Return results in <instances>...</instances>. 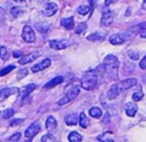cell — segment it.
<instances>
[{"label":"cell","instance_id":"obj_10","mask_svg":"<svg viewBox=\"0 0 146 142\" xmlns=\"http://www.w3.org/2000/svg\"><path fill=\"white\" fill-rule=\"evenodd\" d=\"M40 52H33V53H31V54H29V55H25V56H22L19 60H18V63L19 64H22V65H24V64H27V63H30V62H32L33 60H35L36 57H39L40 56Z\"/></svg>","mask_w":146,"mask_h":142},{"label":"cell","instance_id":"obj_32","mask_svg":"<svg viewBox=\"0 0 146 142\" xmlns=\"http://www.w3.org/2000/svg\"><path fill=\"white\" fill-rule=\"evenodd\" d=\"M22 11H23V10H22L21 8H18V7H14V8H11V14H13L14 17H17Z\"/></svg>","mask_w":146,"mask_h":142},{"label":"cell","instance_id":"obj_31","mask_svg":"<svg viewBox=\"0 0 146 142\" xmlns=\"http://www.w3.org/2000/svg\"><path fill=\"white\" fill-rule=\"evenodd\" d=\"M25 76H27V70H26V69H21V70H18L17 79H22V78H24Z\"/></svg>","mask_w":146,"mask_h":142},{"label":"cell","instance_id":"obj_21","mask_svg":"<svg viewBox=\"0 0 146 142\" xmlns=\"http://www.w3.org/2000/svg\"><path fill=\"white\" fill-rule=\"evenodd\" d=\"M35 87H36V86H35L34 84H30V85L25 86L24 90H23V92H22V94H21V95H22V97H23V98H25L27 95H30V93H31V92H33V90L35 89Z\"/></svg>","mask_w":146,"mask_h":142},{"label":"cell","instance_id":"obj_12","mask_svg":"<svg viewBox=\"0 0 146 142\" xmlns=\"http://www.w3.org/2000/svg\"><path fill=\"white\" fill-rule=\"evenodd\" d=\"M49 65H50V60H49V58H46V60H43L41 63L33 65V66H32V72H39V71H42L43 69H47Z\"/></svg>","mask_w":146,"mask_h":142},{"label":"cell","instance_id":"obj_24","mask_svg":"<svg viewBox=\"0 0 146 142\" xmlns=\"http://www.w3.org/2000/svg\"><path fill=\"white\" fill-rule=\"evenodd\" d=\"M87 39H88V40H91V41H100V40H103V39H104V36H100L99 33L95 32V33H92V34L88 36V37H87Z\"/></svg>","mask_w":146,"mask_h":142},{"label":"cell","instance_id":"obj_43","mask_svg":"<svg viewBox=\"0 0 146 142\" xmlns=\"http://www.w3.org/2000/svg\"><path fill=\"white\" fill-rule=\"evenodd\" d=\"M143 8H144V9H146V0H144V1H143Z\"/></svg>","mask_w":146,"mask_h":142},{"label":"cell","instance_id":"obj_25","mask_svg":"<svg viewBox=\"0 0 146 142\" xmlns=\"http://www.w3.org/2000/svg\"><path fill=\"white\" fill-rule=\"evenodd\" d=\"M8 56H9V52H8L7 47L1 46V47H0V57H1L3 61H7V60H8Z\"/></svg>","mask_w":146,"mask_h":142},{"label":"cell","instance_id":"obj_36","mask_svg":"<svg viewBox=\"0 0 146 142\" xmlns=\"http://www.w3.org/2000/svg\"><path fill=\"white\" fill-rule=\"evenodd\" d=\"M23 121H24V119H14V120L10 121V126H17V125H21Z\"/></svg>","mask_w":146,"mask_h":142},{"label":"cell","instance_id":"obj_4","mask_svg":"<svg viewBox=\"0 0 146 142\" xmlns=\"http://www.w3.org/2000/svg\"><path fill=\"white\" fill-rule=\"evenodd\" d=\"M22 38L26 42H34L35 41V33L30 25H25L22 31Z\"/></svg>","mask_w":146,"mask_h":142},{"label":"cell","instance_id":"obj_40","mask_svg":"<svg viewBox=\"0 0 146 142\" xmlns=\"http://www.w3.org/2000/svg\"><path fill=\"white\" fill-rule=\"evenodd\" d=\"M117 0H105V5L106 6H108V5H111V3H114V2H116Z\"/></svg>","mask_w":146,"mask_h":142},{"label":"cell","instance_id":"obj_7","mask_svg":"<svg viewBox=\"0 0 146 142\" xmlns=\"http://www.w3.org/2000/svg\"><path fill=\"white\" fill-rule=\"evenodd\" d=\"M127 39H128V34L127 33H115V34H113V36L110 37L108 41L112 45H121Z\"/></svg>","mask_w":146,"mask_h":142},{"label":"cell","instance_id":"obj_38","mask_svg":"<svg viewBox=\"0 0 146 142\" xmlns=\"http://www.w3.org/2000/svg\"><path fill=\"white\" fill-rule=\"evenodd\" d=\"M111 134V132H107V135H110ZM98 140H110V141H113V137H106L105 135L104 136H98L97 137Z\"/></svg>","mask_w":146,"mask_h":142},{"label":"cell","instance_id":"obj_18","mask_svg":"<svg viewBox=\"0 0 146 142\" xmlns=\"http://www.w3.org/2000/svg\"><path fill=\"white\" fill-rule=\"evenodd\" d=\"M46 127H47V129L48 131H54L56 127H57V121H56V119L52 117V116H49L48 118H47V121H46Z\"/></svg>","mask_w":146,"mask_h":142},{"label":"cell","instance_id":"obj_14","mask_svg":"<svg viewBox=\"0 0 146 142\" xmlns=\"http://www.w3.org/2000/svg\"><path fill=\"white\" fill-rule=\"evenodd\" d=\"M124 111H125V113H127L129 117H133V116L136 115V112H137V105H136L135 103H132V102H129V103L125 104Z\"/></svg>","mask_w":146,"mask_h":142},{"label":"cell","instance_id":"obj_41","mask_svg":"<svg viewBox=\"0 0 146 142\" xmlns=\"http://www.w3.org/2000/svg\"><path fill=\"white\" fill-rule=\"evenodd\" d=\"M140 37H141V38H146V30L140 31Z\"/></svg>","mask_w":146,"mask_h":142},{"label":"cell","instance_id":"obj_27","mask_svg":"<svg viewBox=\"0 0 146 142\" xmlns=\"http://www.w3.org/2000/svg\"><path fill=\"white\" fill-rule=\"evenodd\" d=\"M14 113H15V111H14L13 109H7V110H5V111L2 112V118H3V119H8V118L13 117Z\"/></svg>","mask_w":146,"mask_h":142},{"label":"cell","instance_id":"obj_34","mask_svg":"<svg viewBox=\"0 0 146 142\" xmlns=\"http://www.w3.org/2000/svg\"><path fill=\"white\" fill-rule=\"evenodd\" d=\"M54 140H55V136H54L52 134H50V133L47 134V135H43V136L41 137V141H46V142H47V141H54Z\"/></svg>","mask_w":146,"mask_h":142},{"label":"cell","instance_id":"obj_8","mask_svg":"<svg viewBox=\"0 0 146 142\" xmlns=\"http://www.w3.org/2000/svg\"><path fill=\"white\" fill-rule=\"evenodd\" d=\"M18 92H19V89L17 87H5V88L0 89V101H3L8 96H10L13 94H16Z\"/></svg>","mask_w":146,"mask_h":142},{"label":"cell","instance_id":"obj_26","mask_svg":"<svg viewBox=\"0 0 146 142\" xmlns=\"http://www.w3.org/2000/svg\"><path fill=\"white\" fill-rule=\"evenodd\" d=\"M89 11H90V7L89 6H80L78 8V14H80V15H86Z\"/></svg>","mask_w":146,"mask_h":142},{"label":"cell","instance_id":"obj_22","mask_svg":"<svg viewBox=\"0 0 146 142\" xmlns=\"http://www.w3.org/2000/svg\"><path fill=\"white\" fill-rule=\"evenodd\" d=\"M68 141H71V142H79V141H81L82 140V135H80L78 132H71L70 134H68Z\"/></svg>","mask_w":146,"mask_h":142},{"label":"cell","instance_id":"obj_23","mask_svg":"<svg viewBox=\"0 0 146 142\" xmlns=\"http://www.w3.org/2000/svg\"><path fill=\"white\" fill-rule=\"evenodd\" d=\"M89 115H90L91 117H94V118H100L102 115H103V112H102V110H100L99 108L94 107V108H91V109L89 110Z\"/></svg>","mask_w":146,"mask_h":142},{"label":"cell","instance_id":"obj_44","mask_svg":"<svg viewBox=\"0 0 146 142\" xmlns=\"http://www.w3.org/2000/svg\"><path fill=\"white\" fill-rule=\"evenodd\" d=\"M39 1H40V3H46L48 0H39Z\"/></svg>","mask_w":146,"mask_h":142},{"label":"cell","instance_id":"obj_39","mask_svg":"<svg viewBox=\"0 0 146 142\" xmlns=\"http://www.w3.org/2000/svg\"><path fill=\"white\" fill-rule=\"evenodd\" d=\"M5 19V10L3 8H0V22H3Z\"/></svg>","mask_w":146,"mask_h":142},{"label":"cell","instance_id":"obj_45","mask_svg":"<svg viewBox=\"0 0 146 142\" xmlns=\"http://www.w3.org/2000/svg\"><path fill=\"white\" fill-rule=\"evenodd\" d=\"M89 2H90V5H94L95 3V0H89Z\"/></svg>","mask_w":146,"mask_h":142},{"label":"cell","instance_id":"obj_17","mask_svg":"<svg viewBox=\"0 0 146 142\" xmlns=\"http://www.w3.org/2000/svg\"><path fill=\"white\" fill-rule=\"evenodd\" d=\"M49 46L55 50H62V49H64L66 47V45L64 42L59 41V40H50L49 41Z\"/></svg>","mask_w":146,"mask_h":142},{"label":"cell","instance_id":"obj_9","mask_svg":"<svg viewBox=\"0 0 146 142\" xmlns=\"http://www.w3.org/2000/svg\"><path fill=\"white\" fill-rule=\"evenodd\" d=\"M113 19H114V15L112 11H105L102 16V19H100V25L104 26V27H107L110 26L112 23H113Z\"/></svg>","mask_w":146,"mask_h":142},{"label":"cell","instance_id":"obj_6","mask_svg":"<svg viewBox=\"0 0 146 142\" xmlns=\"http://www.w3.org/2000/svg\"><path fill=\"white\" fill-rule=\"evenodd\" d=\"M136 84H137V79H136V78H128V79L121 80V81L117 84V86H119L120 92H123V90H127V89L133 87Z\"/></svg>","mask_w":146,"mask_h":142},{"label":"cell","instance_id":"obj_28","mask_svg":"<svg viewBox=\"0 0 146 142\" xmlns=\"http://www.w3.org/2000/svg\"><path fill=\"white\" fill-rule=\"evenodd\" d=\"M14 69H15V65H8V66L3 68V69L0 71V77H2V76H5V74L9 73V72H10V71H13Z\"/></svg>","mask_w":146,"mask_h":142},{"label":"cell","instance_id":"obj_5","mask_svg":"<svg viewBox=\"0 0 146 142\" xmlns=\"http://www.w3.org/2000/svg\"><path fill=\"white\" fill-rule=\"evenodd\" d=\"M40 129H41V126H40V124H39L38 121L32 123V124L26 128V131H25V136L31 140V139H33V137L40 132Z\"/></svg>","mask_w":146,"mask_h":142},{"label":"cell","instance_id":"obj_1","mask_svg":"<svg viewBox=\"0 0 146 142\" xmlns=\"http://www.w3.org/2000/svg\"><path fill=\"white\" fill-rule=\"evenodd\" d=\"M106 72L110 74V77H112L113 79L117 78V71H119V60L114 56V55H107L104 58V63H103Z\"/></svg>","mask_w":146,"mask_h":142},{"label":"cell","instance_id":"obj_20","mask_svg":"<svg viewBox=\"0 0 146 142\" xmlns=\"http://www.w3.org/2000/svg\"><path fill=\"white\" fill-rule=\"evenodd\" d=\"M79 125H80L81 128H86L89 125V120H88V118H87L84 112H81L80 116H79Z\"/></svg>","mask_w":146,"mask_h":142},{"label":"cell","instance_id":"obj_33","mask_svg":"<svg viewBox=\"0 0 146 142\" xmlns=\"http://www.w3.org/2000/svg\"><path fill=\"white\" fill-rule=\"evenodd\" d=\"M128 55H129V57H130L131 60H138V58H139V54H138L137 52H135V50H130V52L128 53Z\"/></svg>","mask_w":146,"mask_h":142},{"label":"cell","instance_id":"obj_46","mask_svg":"<svg viewBox=\"0 0 146 142\" xmlns=\"http://www.w3.org/2000/svg\"><path fill=\"white\" fill-rule=\"evenodd\" d=\"M15 1H16V2H24L25 0H15Z\"/></svg>","mask_w":146,"mask_h":142},{"label":"cell","instance_id":"obj_16","mask_svg":"<svg viewBox=\"0 0 146 142\" xmlns=\"http://www.w3.org/2000/svg\"><path fill=\"white\" fill-rule=\"evenodd\" d=\"M119 92H120L119 86H117V85H112V86L110 87L108 92H107V97H108L110 100H113V98H115V97L119 95Z\"/></svg>","mask_w":146,"mask_h":142},{"label":"cell","instance_id":"obj_42","mask_svg":"<svg viewBox=\"0 0 146 142\" xmlns=\"http://www.w3.org/2000/svg\"><path fill=\"white\" fill-rule=\"evenodd\" d=\"M14 56L15 57H19V56H22V53L21 52H14Z\"/></svg>","mask_w":146,"mask_h":142},{"label":"cell","instance_id":"obj_2","mask_svg":"<svg viewBox=\"0 0 146 142\" xmlns=\"http://www.w3.org/2000/svg\"><path fill=\"white\" fill-rule=\"evenodd\" d=\"M97 82H98V76H97L96 71L90 70V71H87L84 73V76L82 77L81 86L84 89L90 90V89H94L97 86Z\"/></svg>","mask_w":146,"mask_h":142},{"label":"cell","instance_id":"obj_29","mask_svg":"<svg viewBox=\"0 0 146 142\" xmlns=\"http://www.w3.org/2000/svg\"><path fill=\"white\" fill-rule=\"evenodd\" d=\"M143 96H144L143 92H141V90H139V92H136V93H133V94H132V100H133L135 102H138V101H140V100L143 98Z\"/></svg>","mask_w":146,"mask_h":142},{"label":"cell","instance_id":"obj_37","mask_svg":"<svg viewBox=\"0 0 146 142\" xmlns=\"http://www.w3.org/2000/svg\"><path fill=\"white\" fill-rule=\"evenodd\" d=\"M139 66L141 68V69H144V70H146V56L140 61V63H139Z\"/></svg>","mask_w":146,"mask_h":142},{"label":"cell","instance_id":"obj_15","mask_svg":"<svg viewBox=\"0 0 146 142\" xmlns=\"http://www.w3.org/2000/svg\"><path fill=\"white\" fill-rule=\"evenodd\" d=\"M79 121V118L75 113H68L66 117H65V124L68 125V126H74L76 125Z\"/></svg>","mask_w":146,"mask_h":142},{"label":"cell","instance_id":"obj_30","mask_svg":"<svg viewBox=\"0 0 146 142\" xmlns=\"http://www.w3.org/2000/svg\"><path fill=\"white\" fill-rule=\"evenodd\" d=\"M86 29H87V24H86V23H81V24H79V26L76 27L75 33L81 34V33H83V32L86 31Z\"/></svg>","mask_w":146,"mask_h":142},{"label":"cell","instance_id":"obj_19","mask_svg":"<svg viewBox=\"0 0 146 142\" xmlns=\"http://www.w3.org/2000/svg\"><path fill=\"white\" fill-rule=\"evenodd\" d=\"M60 24L65 27V29H67V30H71L73 26H74V19H73V17H67V18H63L62 21H60Z\"/></svg>","mask_w":146,"mask_h":142},{"label":"cell","instance_id":"obj_35","mask_svg":"<svg viewBox=\"0 0 146 142\" xmlns=\"http://www.w3.org/2000/svg\"><path fill=\"white\" fill-rule=\"evenodd\" d=\"M19 139H21V133L17 132V133H15L14 135H11V136L9 137V141H18Z\"/></svg>","mask_w":146,"mask_h":142},{"label":"cell","instance_id":"obj_13","mask_svg":"<svg viewBox=\"0 0 146 142\" xmlns=\"http://www.w3.org/2000/svg\"><path fill=\"white\" fill-rule=\"evenodd\" d=\"M63 80H64V78H63L62 76H57V77H55L54 79H51L49 82H47V84L43 86V88H46V89L52 88V87H55V86L59 85L60 82H63Z\"/></svg>","mask_w":146,"mask_h":142},{"label":"cell","instance_id":"obj_11","mask_svg":"<svg viewBox=\"0 0 146 142\" xmlns=\"http://www.w3.org/2000/svg\"><path fill=\"white\" fill-rule=\"evenodd\" d=\"M57 10H58V6H57L56 3H54V2H50V3H47V5H46V7L43 8L42 13H43V15L50 17V16H52L54 14H56Z\"/></svg>","mask_w":146,"mask_h":142},{"label":"cell","instance_id":"obj_3","mask_svg":"<svg viewBox=\"0 0 146 142\" xmlns=\"http://www.w3.org/2000/svg\"><path fill=\"white\" fill-rule=\"evenodd\" d=\"M79 93H80V88H79V87H76V86L71 87V88L66 92L65 96L58 101V105H63V104H66L67 102L73 101V100L79 95Z\"/></svg>","mask_w":146,"mask_h":142}]
</instances>
